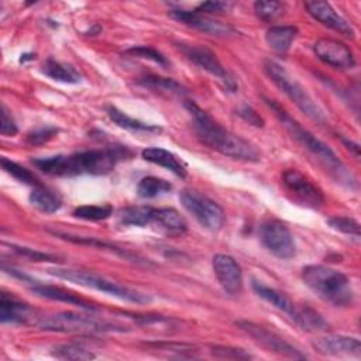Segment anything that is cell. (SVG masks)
Returning a JSON list of instances; mask_svg holds the SVG:
<instances>
[{"label":"cell","instance_id":"29","mask_svg":"<svg viewBox=\"0 0 361 361\" xmlns=\"http://www.w3.org/2000/svg\"><path fill=\"white\" fill-rule=\"evenodd\" d=\"M138 85L152 92L166 93L171 96H183L188 93V89L183 87L179 82L171 78H162L158 75H147L138 79Z\"/></svg>","mask_w":361,"mask_h":361},{"label":"cell","instance_id":"42","mask_svg":"<svg viewBox=\"0 0 361 361\" xmlns=\"http://www.w3.org/2000/svg\"><path fill=\"white\" fill-rule=\"evenodd\" d=\"M235 114L254 127H264V118L250 104H241L240 107H237Z\"/></svg>","mask_w":361,"mask_h":361},{"label":"cell","instance_id":"33","mask_svg":"<svg viewBox=\"0 0 361 361\" xmlns=\"http://www.w3.org/2000/svg\"><path fill=\"white\" fill-rule=\"evenodd\" d=\"M0 165L4 169V172H7L8 175H11L14 179H17L18 182H21L24 185H28V186H32V188L41 185L39 179L30 169L21 166L20 164H17V162L6 158V157H3L0 159Z\"/></svg>","mask_w":361,"mask_h":361},{"label":"cell","instance_id":"5","mask_svg":"<svg viewBox=\"0 0 361 361\" xmlns=\"http://www.w3.org/2000/svg\"><path fill=\"white\" fill-rule=\"evenodd\" d=\"M48 274L52 276H56L59 279H65L68 282L80 285L83 288L94 289L99 292H103L106 295H110L113 298H117L124 302L135 303V305H147L152 300V298L144 292L135 290L133 288H128L126 285H121L116 281L107 279L102 275L82 271V269H72V268H49Z\"/></svg>","mask_w":361,"mask_h":361},{"label":"cell","instance_id":"43","mask_svg":"<svg viewBox=\"0 0 361 361\" xmlns=\"http://www.w3.org/2000/svg\"><path fill=\"white\" fill-rule=\"evenodd\" d=\"M233 7V3L230 1H204L200 3L195 11L200 14H220L226 13Z\"/></svg>","mask_w":361,"mask_h":361},{"label":"cell","instance_id":"2","mask_svg":"<svg viewBox=\"0 0 361 361\" xmlns=\"http://www.w3.org/2000/svg\"><path fill=\"white\" fill-rule=\"evenodd\" d=\"M183 106L192 116L193 130L202 144L231 159L244 162L261 161V152L255 145L224 128L195 102L185 100Z\"/></svg>","mask_w":361,"mask_h":361},{"label":"cell","instance_id":"34","mask_svg":"<svg viewBox=\"0 0 361 361\" xmlns=\"http://www.w3.org/2000/svg\"><path fill=\"white\" fill-rule=\"evenodd\" d=\"M73 217L82 219V220H90V221H99L109 219L113 214V207L110 204H87V206H79L72 212Z\"/></svg>","mask_w":361,"mask_h":361},{"label":"cell","instance_id":"28","mask_svg":"<svg viewBox=\"0 0 361 361\" xmlns=\"http://www.w3.org/2000/svg\"><path fill=\"white\" fill-rule=\"evenodd\" d=\"M106 111H107L109 118L120 128L134 131V133H158V131H161L159 126L148 124V123L140 121L137 118H133L127 113L117 109L116 106H109Z\"/></svg>","mask_w":361,"mask_h":361},{"label":"cell","instance_id":"46","mask_svg":"<svg viewBox=\"0 0 361 361\" xmlns=\"http://www.w3.org/2000/svg\"><path fill=\"white\" fill-rule=\"evenodd\" d=\"M27 59H34V55L31 54V55H28V54H24V55H21V62H24V61H27Z\"/></svg>","mask_w":361,"mask_h":361},{"label":"cell","instance_id":"16","mask_svg":"<svg viewBox=\"0 0 361 361\" xmlns=\"http://www.w3.org/2000/svg\"><path fill=\"white\" fill-rule=\"evenodd\" d=\"M168 14L173 20L180 21L182 24H185L188 27H192L195 30H199L202 32H206L209 35L226 37V35L234 34V30L230 25H227L221 21L213 20V18L204 16V14L196 13L195 10L189 11V10H182V8H173V10H169Z\"/></svg>","mask_w":361,"mask_h":361},{"label":"cell","instance_id":"9","mask_svg":"<svg viewBox=\"0 0 361 361\" xmlns=\"http://www.w3.org/2000/svg\"><path fill=\"white\" fill-rule=\"evenodd\" d=\"M258 238L264 248L279 259L296 255V244L289 227L278 219H267L258 227Z\"/></svg>","mask_w":361,"mask_h":361},{"label":"cell","instance_id":"15","mask_svg":"<svg viewBox=\"0 0 361 361\" xmlns=\"http://www.w3.org/2000/svg\"><path fill=\"white\" fill-rule=\"evenodd\" d=\"M305 7L307 10V13L319 23H322L323 25H326L327 28H331L337 32H340L341 35L347 37V38H354L355 37V31L353 28V25L343 17L340 16L330 3L327 1H320V0H313V1H306Z\"/></svg>","mask_w":361,"mask_h":361},{"label":"cell","instance_id":"44","mask_svg":"<svg viewBox=\"0 0 361 361\" xmlns=\"http://www.w3.org/2000/svg\"><path fill=\"white\" fill-rule=\"evenodd\" d=\"M3 271H6L7 274H10V275H11V276H14V278H18V279H21V281H24V282H31L32 285H35V281H34L30 275H27V274L21 272V271H18V269L7 268L6 265H3Z\"/></svg>","mask_w":361,"mask_h":361},{"label":"cell","instance_id":"23","mask_svg":"<svg viewBox=\"0 0 361 361\" xmlns=\"http://www.w3.org/2000/svg\"><path fill=\"white\" fill-rule=\"evenodd\" d=\"M298 35V27L295 25H272L265 32V41L268 47L279 55H285Z\"/></svg>","mask_w":361,"mask_h":361},{"label":"cell","instance_id":"24","mask_svg":"<svg viewBox=\"0 0 361 361\" xmlns=\"http://www.w3.org/2000/svg\"><path fill=\"white\" fill-rule=\"evenodd\" d=\"M28 200L32 207H35L42 213H55L62 206L61 195L56 190L49 189L48 186H44L42 183L32 188L28 196Z\"/></svg>","mask_w":361,"mask_h":361},{"label":"cell","instance_id":"36","mask_svg":"<svg viewBox=\"0 0 361 361\" xmlns=\"http://www.w3.org/2000/svg\"><path fill=\"white\" fill-rule=\"evenodd\" d=\"M327 224L343 234H348V235H354V237H360V223L348 216H333L327 219Z\"/></svg>","mask_w":361,"mask_h":361},{"label":"cell","instance_id":"7","mask_svg":"<svg viewBox=\"0 0 361 361\" xmlns=\"http://www.w3.org/2000/svg\"><path fill=\"white\" fill-rule=\"evenodd\" d=\"M37 326L45 331L56 333H103V331H124L126 327L118 323H111L96 316L78 312H58L42 316Z\"/></svg>","mask_w":361,"mask_h":361},{"label":"cell","instance_id":"21","mask_svg":"<svg viewBox=\"0 0 361 361\" xmlns=\"http://www.w3.org/2000/svg\"><path fill=\"white\" fill-rule=\"evenodd\" d=\"M32 309L28 303L21 302L6 292L0 296V320L1 323L23 324L31 317Z\"/></svg>","mask_w":361,"mask_h":361},{"label":"cell","instance_id":"13","mask_svg":"<svg viewBox=\"0 0 361 361\" xmlns=\"http://www.w3.org/2000/svg\"><path fill=\"white\" fill-rule=\"evenodd\" d=\"M313 51L322 62L336 69H353L355 66L353 51L338 39L320 38L314 42Z\"/></svg>","mask_w":361,"mask_h":361},{"label":"cell","instance_id":"14","mask_svg":"<svg viewBox=\"0 0 361 361\" xmlns=\"http://www.w3.org/2000/svg\"><path fill=\"white\" fill-rule=\"evenodd\" d=\"M214 275L228 295H238L243 290V269L228 254H216L212 259Z\"/></svg>","mask_w":361,"mask_h":361},{"label":"cell","instance_id":"10","mask_svg":"<svg viewBox=\"0 0 361 361\" xmlns=\"http://www.w3.org/2000/svg\"><path fill=\"white\" fill-rule=\"evenodd\" d=\"M235 326L267 351H271L285 358H293V360L307 358L306 354H303L299 348H296L293 344L286 341L282 336L258 323H254L250 320H237Z\"/></svg>","mask_w":361,"mask_h":361},{"label":"cell","instance_id":"20","mask_svg":"<svg viewBox=\"0 0 361 361\" xmlns=\"http://www.w3.org/2000/svg\"><path fill=\"white\" fill-rule=\"evenodd\" d=\"M141 157L142 159H145L147 162L155 164L158 166H162L165 169H168L169 172H172L173 175H176L178 178L183 179L188 175L186 166L182 164V161L171 151L159 148V147H149L141 151Z\"/></svg>","mask_w":361,"mask_h":361},{"label":"cell","instance_id":"35","mask_svg":"<svg viewBox=\"0 0 361 361\" xmlns=\"http://www.w3.org/2000/svg\"><path fill=\"white\" fill-rule=\"evenodd\" d=\"M285 10V4L282 1H275V0H259L254 3V11L255 14L267 23L275 21L276 18H279L283 14Z\"/></svg>","mask_w":361,"mask_h":361},{"label":"cell","instance_id":"6","mask_svg":"<svg viewBox=\"0 0 361 361\" xmlns=\"http://www.w3.org/2000/svg\"><path fill=\"white\" fill-rule=\"evenodd\" d=\"M264 71L267 76L275 83V86L288 96L290 102L295 103V106L306 114L310 120L316 123H324L326 121V113L320 107V104L309 94V92L295 79L289 75V72L279 65L275 61H265L264 62Z\"/></svg>","mask_w":361,"mask_h":361},{"label":"cell","instance_id":"1","mask_svg":"<svg viewBox=\"0 0 361 361\" xmlns=\"http://www.w3.org/2000/svg\"><path fill=\"white\" fill-rule=\"evenodd\" d=\"M131 157V151L123 145H110L97 149H86L71 155H54L32 159V165L49 176L107 175L116 165Z\"/></svg>","mask_w":361,"mask_h":361},{"label":"cell","instance_id":"30","mask_svg":"<svg viewBox=\"0 0 361 361\" xmlns=\"http://www.w3.org/2000/svg\"><path fill=\"white\" fill-rule=\"evenodd\" d=\"M172 190V183L157 176H144L137 185V195L142 199H154Z\"/></svg>","mask_w":361,"mask_h":361},{"label":"cell","instance_id":"22","mask_svg":"<svg viewBox=\"0 0 361 361\" xmlns=\"http://www.w3.org/2000/svg\"><path fill=\"white\" fill-rule=\"evenodd\" d=\"M152 226L168 235H182L188 230L185 217L172 207L155 209V219Z\"/></svg>","mask_w":361,"mask_h":361},{"label":"cell","instance_id":"41","mask_svg":"<svg viewBox=\"0 0 361 361\" xmlns=\"http://www.w3.org/2000/svg\"><path fill=\"white\" fill-rule=\"evenodd\" d=\"M0 133L6 137H13L18 133V127L6 104H1L0 107Z\"/></svg>","mask_w":361,"mask_h":361},{"label":"cell","instance_id":"4","mask_svg":"<svg viewBox=\"0 0 361 361\" xmlns=\"http://www.w3.org/2000/svg\"><path fill=\"white\" fill-rule=\"evenodd\" d=\"M302 279L314 295L336 307H348L354 303L350 279L340 271L312 264L302 268Z\"/></svg>","mask_w":361,"mask_h":361},{"label":"cell","instance_id":"39","mask_svg":"<svg viewBox=\"0 0 361 361\" xmlns=\"http://www.w3.org/2000/svg\"><path fill=\"white\" fill-rule=\"evenodd\" d=\"M58 134V128L52 127V126H47V127H41V128H35L31 133L27 134L25 137V142L28 145H42L45 142H48L49 140H52L55 135Z\"/></svg>","mask_w":361,"mask_h":361},{"label":"cell","instance_id":"37","mask_svg":"<svg viewBox=\"0 0 361 361\" xmlns=\"http://www.w3.org/2000/svg\"><path fill=\"white\" fill-rule=\"evenodd\" d=\"M126 54L131 55V56H137V58H142V59H148L152 61L164 68H166L169 65V61L166 59V56L164 54H161L158 49L152 48V47H147V45H137V47H131L128 49H126Z\"/></svg>","mask_w":361,"mask_h":361},{"label":"cell","instance_id":"17","mask_svg":"<svg viewBox=\"0 0 361 361\" xmlns=\"http://www.w3.org/2000/svg\"><path fill=\"white\" fill-rule=\"evenodd\" d=\"M313 348L322 355L331 357H361V343L348 336H324L313 340Z\"/></svg>","mask_w":361,"mask_h":361},{"label":"cell","instance_id":"25","mask_svg":"<svg viewBox=\"0 0 361 361\" xmlns=\"http://www.w3.org/2000/svg\"><path fill=\"white\" fill-rule=\"evenodd\" d=\"M54 235L59 237V238H63L66 241H71V243H75V244H86V245H92V247H97V248H102V250H109L126 259H131L134 262H144L145 264V259H140V257L137 254H133L131 251L126 250V248H120L114 244H110V243H106V241H102V240H97L94 237H85V235H73V234H69V233H59V231H51Z\"/></svg>","mask_w":361,"mask_h":361},{"label":"cell","instance_id":"18","mask_svg":"<svg viewBox=\"0 0 361 361\" xmlns=\"http://www.w3.org/2000/svg\"><path fill=\"white\" fill-rule=\"evenodd\" d=\"M31 292L35 296L44 298V299H49V300H56V302H65L68 305H73L79 309L87 310V312H96L97 306H94L93 303H90L89 300L80 298L79 295L61 288V286H55V285H44V283H35L31 286Z\"/></svg>","mask_w":361,"mask_h":361},{"label":"cell","instance_id":"31","mask_svg":"<svg viewBox=\"0 0 361 361\" xmlns=\"http://www.w3.org/2000/svg\"><path fill=\"white\" fill-rule=\"evenodd\" d=\"M51 354L58 360H69V361H85V360H93L96 357V354H93L90 350H87L85 345L79 343L58 344L51 350Z\"/></svg>","mask_w":361,"mask_h":361},{"label":"cell","instance_id":"11","mask_svg":"<svg viewBox=\"0 0 361 361\" xmlns=\"http://www.w3.org/2000/svg\"><path fill=\"white\" fill-rule=\"evenodd\" d=\"M178 48L192 63L214 76L227 92L237 90L238 86L235 78L221 65V62L209 48L190 44H178Z\"/></svg>","mask_w":361,"mask_h":361},{"label":"cell","instance_id":"8","mask_svg":"<svg viewBox=\"0 0 361 361\" xmlns=\"http://www.w3.org/2000/svg\"><path fill=\"white\" fill-rule=\"evenodd\" d=\"M179 202L203 228L214 233L223 228L226 213L223 207L209 196L195 189H183L179 193Z\"/></svg>","mask_w":361,"mask_h":361},{"label":"cell","instance_id":"19","mask_svg":"<svg viewBox=\"0 0 361 361\" xmlns=\"http://www.w3.org/2000/svg\"><path fill=\"white\" fill-rule=\"evenodd\" d=\"M251 288L252 290L265 302H268L269 305H272L274 307H276L278 310L283 312L286 316H289L295 323L298 320L299 316V307L296 303H293L285 293L279 292L275 288H271L268 285H265L264 282L258 281V279H252L251 281Z\"/></svg>","mask_w":361,"mask_h":361},{"label":"cell","instance_id":"3","mask_svg":"<svg viewBox=\"0 0 361 361\" xmlns=\"http://www.w3.org/2000/svg\"><path fill=\"white\" fill-rule=\"evenodd\" d=\"M267 104L272 109L281 124L285 127V130L289 133V135L300 145L303 147L310 155H313L317 162L330 173V176L344 185L350 189H357L358 182L357 178L353 175V172L340 161V158L336 155V152L323 141L316 138L309 130L302 127L278 102L265 99Z\"/></svg>","mask_w":361,"mask_h":361},{"label":"cell","instance_id":"27","mask_svg":"<svg viewBox=\"0 0 361 361\" xmlns=\"http://www.w3.org/2000/svg\"><path fill=\"white\" fill-rule=\"evenodd\" d=\"M155 219V207L151 206H128L118 212V221L128 227L152 226Z\"/></svg>","mask_w":361,"mask_h":361},{"label":"cell","instance_id":"40","mask_svg":"<svg viewBox=\"0 0 361 361\" xmlns=\"http://www.w3.org/2000/svg\"><path fill=\"white\" fill-rule=\"evenodd\" d=\"M10 248H11L16 254H18V255H21V257H24V258H27V259H30V261H38V262H44V261L58 262V261H59L58 257L51 255V254H48V252L37 251V250H34V248L21 247V245H14V244H10Z\"/></svg>","mask_w":361,"mask_h":361},{"label":"cell","instance_id":"45","mask_svg":"<svg viewBox=\"0 0 361 361\" xmlns=\"http://www.w3.org/2000/svg\"><path fill=\"white\" fill-rule=\"evenodd\" d=\"M340 138H341L343 144H344L350 151H353L354 157L358 159V158H360V147H358V144L354 142V141H351V140H348V138H345V137H343V135H340Z\"/></svg>","mask_w":361,"mask_h":361},{"label":"cell","instance_id":"26","mask_svg":"<svg viewBox=\"0 0 361 361\" xmlns=\"http://www.w3.org/2000/svg\"><path fill=\"white\" fill-rule=\"evenodd\" d=\"M41 71L45 76H48L56 82L69 83V85H76V83L82 82L80 73L72 65L61 62V61H55L52 58H49L44 62Z\"/></svg>","mask_w":361,"mask_h":361},{"label":"cell","instance_id":"32","mask_svg":"<svg viewBox=\"0 0 361 361\" xmlns=\"http://www.w3.org/2000/svg\"><path fill=\"white\" fill-rule=\"evenodd\" d=\"M296 324L306 331H324L329 327V324L323 319V316L317 310H314L313 307L306 306V305L300 306Z\"/></svg>","mask_w":361,"mask_h":361},{"label":"cell","instance_id":"12","mask_svg":"<svg viewBox=\"0 0 361 361\" xmlns=\"http://www.w3.org/2000/svg\"><path fill=\"white\" fill-rule=\"evenodd\" d=\"M282 183L295 202L309 209H320L324 203L323 190L298 169H286L282 173Z\"/></svg>","mask_w":361,"mask_h":361},{"label":"cell","instance_id":"38","mask_svg":"<svg viewBox=\"0 0 361 361\" xmlns=\"http://www.w3.org/2000/svg\"><path fill=\"white\" fill-rule=\"evenodd\" d=\"M210 353L216 358H226V360H248L252 358L250 353L243 348L228 347V345H212Z\"/></svg>","mask_w":361,"mask_h":361}]
</instances>
